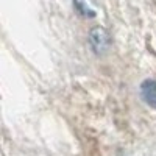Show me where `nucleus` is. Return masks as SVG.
Listing matches in <instances>:
<instances>
[{
    "label": "nucleus",
    "instance_id": "f257e3e1",
    "mask_svg": "<svg viewBox=\"0 0 156 156\" xmlns=\"http://www.w3.org/2000/svg\"><path fill=\"white\" fill-rule=\"evenodd\" d=\"M89 41H90V45H92V48H94V51L97 55L105 53V51L109 48V44H111L109 34L100 27H97V28H94L92 31H90Z\"/></svg>",
    "mask_w": 156,
    "mask_h": 156
},
{
    "label": "nucleus",
    "instance_id": "f03ea898",
    "mask_svg": "<svg viewBox=\"0 0 156 156\" xmlns=\"http://www.w3.org/2000/svg\"><path fill=\"white\" fill-rule=\"evenodd\" d=\"M140 94L145 100L147 105L156 109V81L154 80H145L140 84Z\"/></svg>",
    "mask_w": 156,
    "mask_h": 156
},
{
    "label": "nucleus",
    "instance_id": "7ed1b4c3",
    "mask_svg": "<svg viewBox=\"0 0 156 156\" xmlns=\"http://www.w3.org/2000/svg\"><path fill=\"white\" fill-rule=\"evenodd\" d=\"M73 3H75V8L80 11L83 16H86V17H94L95 16V11L90 8L87 0H73Z\"/></svg>",
    "mask_w": 156,
    "mask_h": 156
}]
</instances>
